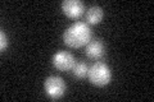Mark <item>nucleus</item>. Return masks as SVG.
<instances>
[{
  "label": "nucleus",
  "instance_id": "f257e3e1",
  "mask_svg": "<svg viewBox=\"0 0 154 102\" xmlns=\"http://www.w3.org/2000/svg\"><path fill=\"white\" fill-rule=\"evenodd\" d=\"M64 43L69 47L79 48L85 46L91 41V30L88 23L75 22L67 28L63 35Z\"/></svg>",
  "mask_w": 154,
  "mask_h": 102
},
{
  "label": "nucleus",
  "instance_id": "f03ea898",
  "mask_svg": "<svg viewBox=\"0 0 154 102\" xmlns=\"http://www.w3.org/2000/svg\"><path fill=\"white\" fill-rule=\"evenodd\" d=\"M88 77H89V80L94 86L104 87L110 83L112 71H110V68L107 64H104L102 61H96L95 64H93L89 68Z\"/></svg>",
  "mask_w": 154,
  "mask_h": 102
},
{
  "label": "nucleus",
  "instance_id": "7ed1b4c3",
  "mask_svg": "<svg viewBox=\"0 0 154 102\" xmlns=\"http://www.w3.org/2000/svg\"><path fill=\"white\" fill-rule=\"evenodd\" d=\"M66 88H67L66 83L60 77L51 75L45 79L44 89L46 92V95L49 96L51 100H58V98H60V97H63Z\"/></svg>",
  "mask_w": 154,
  "mask_h": 102
},
{
  "label": "nucleus",
  "instance_id": "20e7f679",
  "mask_svg": "<svg viewBox=\"0 0 154 102\" xmlns=\"http://www.w3.org/2000/svg\"><path fill=\"white\" fill-rule=\"evenodd\" d=\"M53 65L60 71L72 70L75 65V57L68 51H58L53 56Z\"/></svg>",
  "mask_w": 154,
  "mask_h": 102
},
{
  "label": "nucleus",
  "instance_id": "39448f33",
  "mask_svg": "<svg viewBox=\"0 0 154 102\" xmlns=\"http://www.w3.org/2000/svg\"><path fill=\"white\" fill-rule=\"evenodd\" d=\"M62 9L68 18L75 19L84 13V3L80 0H64L62 3Z\"/></svg>",
  "mask_w": 154,
  "mask_h": 102
},
{
  "label": "nucleus",
  "instance_id": "423d86ee",
  "mask_svg": "<svg viewBox=\"0 0 154 102\" xmlns=\"http://www.w3.org/2000/svg\"><path fill=\"white\" fill-rule=\"evenodd\" d=\"M104 52H105L104 43L99 40L90 41L88 45H86V55H88L90 59H94V60L102 59Z\"/></svg>",
  "mask_w": 154,
  "mask_h": 102
},
{
  "label": "nucleus",
  "instance_id": "0eeeda50",
  "mask_svg": "<svg viewBox=\"0 0 154 102\" xmlns=\"http://www.w3.org/2000/svg\"><path fill=\"white\" fill-rule=\"evenodd\" d=\"M103 9L102 7H98V5H94V7H90L86 12V21H88V24H98L102 22L103 19Z\"/></svg>",
  "mask_w": 154,
  "mask_h": 102
},
{
  "label": "nucleus",
  "instance_id": "6e6552de",
  "mask_svg": "<svg viewBox=\"0 0 154 102\" xmlns=\"http://www.w3.org/2000/svg\"><path fill=\"white\" fill-rule=\"evenodd\" d=\"M72 71H73V75L76 78L82 79L85 77H88L89 74V66L85 61H79V63H75L73 68H72Z\"/></svg>",
  "mask_w": 154,
  "mask_h": 102
},
{
  "label": "nucleus",
  "instance_id": "1a4fd4ad",
  "mask_svg": "<svg viewBox=\"0 0 154 102\" xmlns=\"http://www.w3.org/2000/svg\"><path fill=\"white\" fill-rule=\"evenodd\" d=\"M7 47H8V36H7L5 31L2 30V32H0V50L5 51Z\"/></svg>",
  "mask_w": 154,
  "mask_h": 102
}]
</instances>
